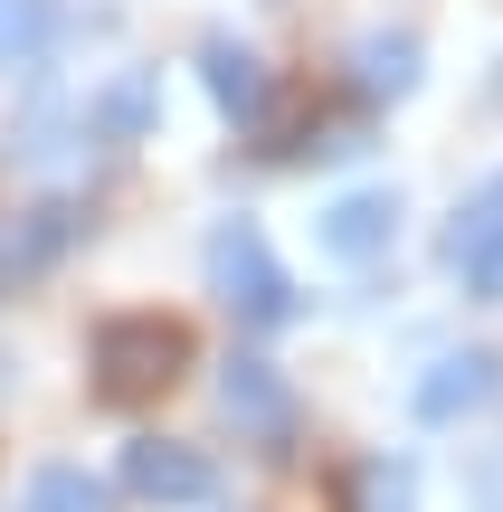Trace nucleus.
I'll list each match as a JSON object with an SVG mask.
<instances>
[{"label":"nucleus","mask_w":503,"mask_h":512,"mask_svg":"<svg viewBox=\"0 0 503 512\" xmlns=\"http://www.w3.org/2000/svg\"><path fill=\"white\" fill-rule=\"evenodd\" d=\"M86 370H95L105 408H143L190 370V323H171V313H105L86 342Z\"/></svg>","instance_id":"nucleus-1"},{"label":"nucleus","mask_w":503,"mask_h":512,"mask_svg":"<svg viewBox=\"0 0 503 512\" xmlns=\"http://www.w3.org/2000/svg\"><path fill=\"white\" fill-rule=\"evenodd\" d=\"M209 285H219V304L238 313V323H295V275L266 256V238L247 219H228L219 238H209Z\"/></svg>","instance_id":"nucleus-2"},{"label":"nucleus","mask_w":503,"mask_h":512,"mask_svg":"<svg viewBox=\"0 0 503 512\" xmlns=\"http://www.w3.org/2000/svg\"><path fill=\"white\" fill-rule=\"evenodd\" d=\"M76 238H86V209H76V200H29V209H10V219H0V294L38 285V275H48Z\"/></svg>","instance_id":"nucleus-3"},{"label":"nucleus","mask_w":503,"mask_h":512,"mask_svg":"<svg viewBox=\"0 0 503 512\" xmlns=\"http://www.w3.org/2000/svg\"><path fill=\"white\" fill-rule=\"evenodd\" d=\"M219 408H228V427H238V437H257L266 456H285V437H295V389L276 380V361H228Z\"/></svg>","instance_id":"nucleus-4"},{"label":"nucleus","mask_w":503,"mask_h":512,"mask_svg":"<svg viewBox=\"0 0 503 512\" xmlns=\"http://www.w3.org/2000/svg\"><path fill=\"white\" fill-rule=\"evenodd\" d=\"M124 484L143 503H209L219 494V465L200 446H181V437H133L124 446Z\"/></svg>","instance_id":"nucleus-5"},{"label":"nucleus","mask_w":503,"mask_h":512,"mask_svg":"<svg viewBox=\"0 0 503 512\" xmlns=\"http://www.w3.org/2000/svg\"><path fill=\"white\" fill-rule=\"evenodd\" d=\"M390 238H399V190H342V200L323 209V247H333L342 266H371Z\"/></svg>","instance_id":"nucleus-6"},{"label":"nucleus","mask_w":503,"mask_h":512,"mask_svg":"<svg viewBox=\"0 0 503 512\" xmlns=\"http://www.w3.org/2000/svg\"><path fill=\"white\" fill-rule=\"evenodd\" d=\"M485 399H494V351H447V361L418 380V418L428 427L466 418V408H485Z\"/></svg>","instance_id":"nucleus-7"},{"label":"nucleus","mask_w":503,"mask_h":512,"mask_svg":"<svg viewBox=\"0 0 503 512\" xmlns=\"http://www.w3.org/2000/svg\"><path fill=\"white\" fill-rule=\"evenodd\" d=\"M152 114H162V76H152V67H124V76L86 105V133H95V143H143Z\"/></svg>","instance_id":"nucleus-8"},{"label":"nucleus","mask_w":503,"mask_h":512,"mask_svg":"<svg viewBox=\"0 0 503 512\" xmlns=\"http://www.w3.org/2000/svg\"><path fill=\"white\" fill-rule=\"evenodd\" d=\"M200 76H209V95H219L238 124H257L266 95H276V86H266V67H257V48H238V38H209V48H200Z\"/></svg>","instance_id":"nucleus-9"},{"label":"nucleus","mask_w":503,"mask_h":512,"mask_svg":"<svg viewBox=\"0 0 503 512\" xmlns=\"http://www.w3.org/2000/svg\"><path fill=\"white\" fill-rule=\"evenodd\" d=\"M352 76H361V95H409L418 86V38H361Z\"/></svg>","instance_id":"nucleus-10"},{"label":"nucleus","mask_w":503,"mask_h":512,"mask_svg":"<svg viewBox=\"0 0 503 512\" xmlns=\"http://www.w3.org/2000/svg\"><path fill=\"white\" fill-rule=\"evenodd\" d=\"M29 512H105V484L86 465H38L29 475Z\"/></svg>","instance_id":"nucleus-11"},{"label":"nucleus","mask_w":503,"mask_h":512,"mask_svg":"<svg viewBox=\"0 0 503 512\" xmlns=\"http://www.w3.org/2000/svg\"><path fill=\"white\" fill-rule=\"evenodd\" d=\"M494 238H503V181H494L475 209H456V228H447V266H475Z\"/></svg>","instance_id":"nucleus-12"},{"label":"nucleus","mask_w":503,"mask_h":512,"mask_svg":"<svg viewBox=\"0 0 503 512\" xmlns=\"http://www.w3.org/2000/svg\"><path fill=\"white\" fill-rule=\"evenodd\" d=\"M48 48V0H0V67H29Z\"/></svg>","instance_id":"nucleus-13"},{"label":"nucleus","mask_w":503,"mask_h":512,"mask_svg":"<svg viewBox=\"0 0 503 512\" xmlns=\"http://www.w3.org/2000/svg\"><path fill=\"white\" fill-rule=\"evenodd\" d=\"M361 512H409V465H371L361 475Z\"/></svg>","instance_id":"nucleus-14"},{"label":"nucleus","mask_w":503,"mask_h":512,"mask_svg":"<svg viewBox=\"0 0 503 512\" xmlns=\"http://www.w3.org/2000/svg\"><path fill=\"white\" fill-rule=\"evenodd\" d=\"M466 285H475V294H494V304H503V238H494V247H485V256L466 266Z\"/></svg>","instance_id":"nucleus-15"}]
</instances>
